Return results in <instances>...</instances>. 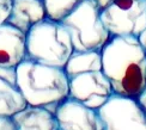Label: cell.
Returning a JSON list of instances; mask_svg holds the SVG:
<instances>
[{
    "label": "cell",
    "instance_id": "13",
    "mask_svg": "<svg viewBox=\"0 0 146 130\" xmlns=\"http://www.w3.org/2000/svg\"><path fill=\"white\" fill-rule=\"evenodd\" d=\"M27 105L19 88L0 78V115L12 116Z\"/></svg>",
    "mask_w": 146,
    "mask_h": 130
},
{
    "label": "cell",
    "instance_id": "11",
    "mask_svg": "<svg viewBox=\"0 0 146 130\" xmlns=\"http://www.w3.org/2000/svg\"><path fill=\"white\" fill-rule=\"evenodd\" d=\"M17 129L31 130V129H46V130H60L56 116L44 106L28 104L25 108L12 115Z\"/></svg>",
    "mask_w": 146,
    "mask_h": 130
},
{
    "label": "cell",
    "instance_id": "4",
    "mask_svg": "<svg viewBox=\"0 0 146 130\" xmlns=\"http://www.w3.org/2000/svg\"><path fill=\"white\" fill-rule=\"evenodd\" d=\"M60 23L68 31L73 49L78 51L101 50L111 37L101 19V9L95 0H83Z\"/></svg>",
    "mask_w": 146,
    "mask_h": 130
},
{
    "label": "cell",
    "instance_id": "9",
    "mask_svg": "<svg viewBox=\"0 0 146 130\" xmlns=\"http://www.w3.org/2000/svg\"><path fill=\"white\" fill-rule=\"evenodd\" d=\"M27 59V35L9 23L0 24V66L17 67Z\"/></svg>",
    "mask_w": 146,
    "mask_h": 130
},
{
    "label": "cell",
    "instance_id": "18",
    "mask_svg": "<svg viewBox=\"0 0 146 130\" xmlns=\"http://www.w3.org/2000/svg\"><path fill=\"white\" fill-rule=\"evenodd\" d=\"M138 102L140 103L141 108L144 109V112H145V115H146V87L144 88V91L141 92V93L139 94V97H138Z\"/></svg>",
    "mask_w": 146,
    "mask_h": 130
},
{
    "label": "cell",
    "instance_id": "6",
    "mask_svg": "<svg viewBox=\"0 0 146 130\" xmlns=\"http://www.w3.org/2000/svg\"><path fill=\"white\" fill-rule=\"evenodd\" d=\"M97 112L106 130L146 129V115L138 98L113 93Z\"/></svg>",
    "mask_w": 146,
    "mask_h": 130
},
{
    "label": "cell",
    "instance_id": "21",
    "mask_svg": "<svg viewBox=\"0 0 146 130\" xmlns=\"http://www.w3.org/2000/svg\"><path fill=\"white\" fill-rule=\"evenodd\" d=\"M145 1H146V0H145Z\"/></svg>",
    "mask_w": 146,
    "mask_h": 130
},
{
    "label": "cell",
    "instance_id": "19",
    "mask_svg": "<svg viewBox=\"0 0 146 130\" xmlns=\"http://www.w3.org/2000/svg\"><path fill=\"white\" fill-rule=\"evenodd\" d=\"M95 1L97 3V5H98V7H100V9H101V11H102L103 9L108 7V6L113 3V0H95Z\"/></svg>",
    "mask_w": 146,
    "mask_h": 130
},
{
    "label": "cell",
    "instance_id": "3",
    "mask_svg": "<svg viewBox=\"0 0 146 130\" xmlns=\"http://www.w3.org/2000/svg\"><path fill=\"white\" fill-rule=\"evenodd\" d=\"M73 50L71 36L65 26L47 17L27 34V59L38 63L64 68Z\"/></svg>",
    "mask_w": 146,
    "mask_h": 130
},
{
    "label": "cell",
    "instance_id": "20",
    "mask_svg": "<svg viewBox=\"0 0 146 130\" xmlns=\"http://www.w3.org/2000/svg\"><path fill=\"white\" fill-rule=\"evenodd\" d=\"M139 40H140V42H141V44L146 48V29L144 30V31L140 34V36H139Z\"/></svg>",
    "mask_w": 146,
    "mask_h": 130
},
{
    "label": "cell",
    "instance_id": "15",
    "mask_svg": "<svg viewBox=\"0 0 146 130\" xmlns=\"http://www.w3.org/2000/svg\"><path fill=\"white\" fill-rule=\"evenodd\" d=\"M0 78L11 85L17 86V67L0 66Z\"/></svg>",
    "mask_w": 146,
    "mask_h": 130
},
{
    "label": "cell",
    "instance_id": "17",
    "mask_svg": "<svg viewBox=\"0 0 146 130\" xmlns=\"http://www.w3.org/2000/svg\"><path fill=\"white\" fill-rule=\"evenodd\" d=\"M0 129H6V130L17 129V125H16L13 118H12V116L0 115Z\"/></svg>",
    "mask_w": 146,
    "mask_h": 130
},
{
    "label": "cell",
    "instance_id": "10",
    "mask_svg": "<svg viewBox=\"0 0 146 130\" xmlns=\"http://www.w3.org/2000/svg\"><path fill=\"white\" fill-rule=\"evenodd\" d=\"M44 18L43 0H12V10L6 23L27 35L33 25Z\"/></svg>",
    "mask_w": 146,
    "mask_h": 130
},
{
    "label": "cell",
    "instance_id": "1",
    "mask_svg": "<svg viewBox=\"0 0 146 130\" xmlns=\"http://www.w3.org/2000/svg\"><path fill=\"white\" fill-rule=\"evenodd\" d=\"M114 93L138 98L146 87V48L137 36H111L101 49Z\"/></svg>",
    "mask_w": 146,
    "mask_h": 130
},
{
    "label": "cell",
    "instance_id": "14",
    "mask_svg": "<svg viewBox=\"0 0 146 130\" xmlns=\"http://www.w3.org/2000/svg\"><path fill=\"white\" fill-rule=\"evenodd\" d=\"M83 0H43L46 17L52 20L61 22Z\"/></svg>",
    "mask_w": 146,
    "mask_h": 130
},
{
    "label": "cell",
    "instance_id": "2",
    "mask_svg": "<svg viewBox=\"0 0 146 130\" xmlns=\"http://www.w3.org/2000/svg\"><path fill=\"white\" fill-rule=\"evenodd\" d=\"M17 87L28 104L54 112L59 103L70 96V79L64 68L25 59L17 66Z\"/></svg>",
    "mask_w": 146,
    "mask_h": 130
},
{
    "label": "cell",
    "instance_id": "16",
    "mask_svg": "<svg viewBox=\"0 0 146 130\" xmlns=\"http://www.w3.org/2000/svg\"><path fill=\"white\" fill-rule=\"evenodd\" d=\"M12 10V0H0V24L6 23Z\"/></svg>",
    "mask_w": 146,
    "mask_h": 130
},
{
    "label": "cell",
    "instance_id": "8",
    "mask_svg": "<svg viewBox=\"0 0 146 130\" xmlns=\"http://www.w3.org/2000/svg\"><path fill=\"white\" fill-rule=\"evenodd\" d=\"M55 116L60 130L104 129V124H103L97 110L86 106L78 99L70 96L59 103Z\"/></svg>",
    "mask_w": 146,
    "mask_h": 130
},
{
    "label": "cell",
    "instance_id": "12",
    "mask_svg": "<svg viewBox=\"0 0 146 130\" xmlns=\"http://www.w3.org/2000/svg\"><path fill=\"white\" fill-rule=\"evenodd\" d=\"M64 69L68 79L82 73L102 71V54L101 50H73L66 62Z\"/></svg>",
    "mask_w": 146,
    "mask_h": 130
},
{
    "label": "cell",
    "instance_id": "5",
    "mask_svg": "<svg viewBox=\"0 0 146 130\" xmlns=\"http://www.w3.org/2000/svg\"><path fill=\"white\" fill-rule=\"evenodd\" d=\"M101 19L111 36H137L146 29L145 0H113L101 11Z\"/></svg>",
    "mask_w": 146,
    "mask_h": 130
},
{
    "label": "cell",
    "instance_id": "7",
    "mask_svg": "<svg viewBox=\"0 0 146 130\" xmlns=\"http://www.w3.org/2000/svg\"><path fill=\"white\" fill-rule=\"evenodd\" d=\"M113 93L111 84L103 71L86 72L70 78V97L91 109H100Z\"/></svg>",
    "mask_w": 146,
    "mask_h": 130
}]
</instances>
